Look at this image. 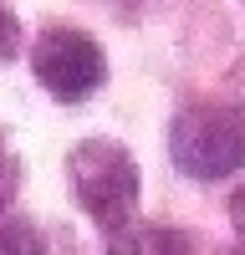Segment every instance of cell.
<instances>
[{
	"label": "cell",
	"instance_id": "277c9868",
	"mask_svg": "<svg viewBox=\"0 0 245 255\" xmlns=\"http://www.w3.org/2000/svg\"><path fill=\"white\" fill-rule=\"evenodd\" d=\"M108 255H194V245L163 225H122V230H113Z\"/></svg>",
	"mask_w": 245,
	"mask_h": 255
},
{
	"label": "cell",
	"instance_id": "7a4b0ae2",
	"mask_svg": "<svg viewBox=\"0 0 245 255\" xmlns=\"http://www.w3.org/2000/svg\"><path fill=\"white\" fill-rule=\"evenodd\" d=\"M169 153L189 179H225L245 168V118L230 108H184L169 123Z\"/></svg>",
	"mask_w": 245,
	"mask_h": 255
},
{
	"label": "cell",
	"instance_id": "3957f363",
	"mask_svg": "<svg viewBox=\"0 0 245 255\" xmlns=\"http://www.w3.org/2000/svg\"><path fill=\"white\" fill-rule=\"evenodd\" d=\"M31 67H36V82L56 102H82L87 92L102 87V77H108L102 46L87 31H72V26H51L41 36L36 51H31Z\"/></svg>",
	"mask_w": 245,
	"mask_h": 255
},
{
	"label": "cell",
	"instance_id": "52a82bcc",
	"mask_svg": "<svg viewBox=\"0 0 245 255\" xmlns=\"http://www.w3.org/2000/svg\"><path fill=\"white\" fill-rule=\"evenodd\" d=\"M15 46H20V26H15L10 5L0 0V61H10V56H15Z\"/></svg>",
	"mask_w": 245,
	"mask_h": 255
},
{
	"label": "cell",
	"instance_id": "8992f818",
	"mask_svg": "<svg viewBox=\"0 0 245 255\" xmlns=\"http://www.w3.org/2000/svg\"><path fill=\"white\" fill-rule=\"evenodd\" d=\"M15 184H20V163H15V153H10V143L0 138V209L10 204V194H15Z\"/></svg>",
	"mask_w": 245,
	"mask_h": 255
},
{
	"label": "cell",
	"instance_id": "6da1fadb",
	"mask_svg": "<svg viewBox=\"0 0 245 255\" xmlns=\"http://www.w3.org/2000/svg\"><path fill=\"white\" fill-rule=\"evenodd\" d=\"M67 179H72V199L87 209V215L108 230L133 225V209H138V163L122 143L113 138H87L72 148L67 158Z\"/></svg>",
	"mask_w": 245,
	"mask_h": 255
},
{
	"label": "cell",
	"instance_id": "5b68a950",
	"mask_svg": "<svg viewBox=\"0 0 245 255\" xmlns=\"http://www.w3.org/2000/svg\"><path fill=\"white\" fill-rule=\"evenodd\" d=\"M0 255H46L36 225L26 220H0Z\"/></svg>",
	"mask_w": 245,
	"mask_h": 255
},
{
	"label": "cell",
	"instance_id": "ba28073f",
	"mask_svg": "<svg viewBox=\"0 0 245 255\" xmlns=\"http://www.w3.org/2000/svg\"><path fill=\"white\" fill-rule=\"evenodd\" d=\"M230 225H235V235L245 240V184H240L235 194H230Z\"/></svg>",
	"mask_w": 245,
	"mask_h": 255
}]
</instances>
